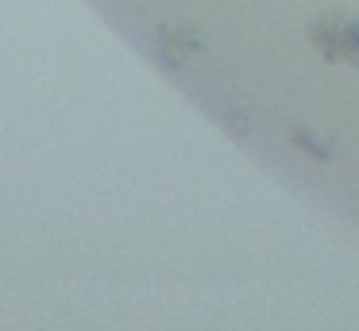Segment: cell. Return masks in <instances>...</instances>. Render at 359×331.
I'll return each mask as SVG.
<instances>
[{
    "label": "cell",
    "instance_id": "obj_1",
    "mask_svg": "<svg viewBox=\"0 0 359 331\" xmlns=\"http://www.w3.org/2000/svg\"><path fill=\"white\" fill-rule=\"evenodd\" d=\"M305 38L320 54L325 66L359 69V15L351 12H320L305 23Z\"/></svg>",
    "mask_w": 359,
    "mask_h": 331
},
{
    "label": "cell",
    "instance_id": "obj_2",
    "mask_svg": "<svg viewBox=\"0 0 359 331\" xmlns=\"http://www.w3.org/2000/svg\"><path fill=\"white\" fill-rule=\"evenodd\" d=\"M205 50V35L194 23H158L155 27V54L166 69H186L194 54Z\"/></svg>",
    "mask_w": 359,
    "mask_h": 331
},
{
    "label": "cell",
    "instance_id": "obj_3",
    "mask_svg": "<svg viewBox=\"0 0 359 331\" xmlns=\"http://www.w3.org/2000/svg\"><path fill=\"white\" fill-rule=\"evenodd\" d=\"M286 139H290V146H294V150L302 154L305 162H317V166L332 162V154H336L332 139L317 135V131H313V127H305V123H294V127L286 131Z\"/></svg>",
    "mask_w": 359,
    "mask_h": 331
}]
</instances>
